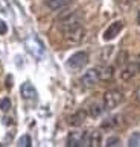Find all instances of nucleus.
<instances>
[{"instance_id":"nucleus-12","label":"nucleus","mask_w":140,"mask_h":147,"mask_svg":"<svg viewBox=\"0 0 140 147\" xmlns=\"http://www.w3.org/2000/svg\"><path fill=\"white\" fill-rule=\"evenodd\" d=\"M136 73H137V67L134 64H128L125 68L122 70V73H120V78H122V80H130V79H133L134 76H136Z\"/></svg>"},{"instance_id":"nucleus-13","label":"nucleus","mask_w":140,"mask_h":147,"mask_svg":"<svg viewBox=\"0 0 140 147\" xmlns=\"http://www.w3.org/2000/svg\"><path fill=\"white\" fill-rule=\"evenodd\" d=\"M88 146L91 147L102 146V134L99 130H93L91 134H88Z\"/></svg>"},{"instance_id":"nucleus-9","label":"nucleus","mask_w":140,"mask_h":147,"mask_svg":"<svg viewBox=\"0 0 140 147\" xmlns=\"http://www.w3.org/2000/svg\"><path fill=\"white\" fill-rule=\"evenodd\" d=\"M64 35H66L69 42L76 44V42L82 41V38H84V29H82V26H78V28H75V29H70L67 32H64Z\"/></svg>"},{"instance_id":"nucleus-17","label":"nucleus","mask_w":140,"mask_h":147,"mask_svg":"<svg viewBox=\"0 0 140 147\" xmlns=\"http://www.w3.org/2000/svg\"><path fill=\"white\" fill-rule=\"evenodd\" d=\"M17 146H20V147H29L31 146V137H29V135H23V137L18 140Z\"/></svg>"},{"instance_id":"nucleus-20","label":"nucleus","mask_w":140,"mask_h":147,"mask_svg":"<svg viewBox=\"0 0 140 147\" xmlns=\"http://www.w3.org/2000/svg\"><path fill=\"white\" fill-rule=\"evenodd\" d=\"M8 32V26L3 20H0V35H5Z\"/></svg>"},{"instance_id":"nucleus-5","label":"nucleus","mask_w":140,"mask_h":147,"mask_svg":"<svg viewBox=\"0 0 140 147\" xmlns=\"http://www.w3.org/2000/svg\"><path fill=\"white\" fill-rule=\"evenodd\" d=\"M69 147H81L88 146V134L87 132H70L67 137Z\"/></svg>"},{"instance_id":"nucleus-19","label":"nucleus","mask_w":140,"mask_h":147,"mask_svg":"<svg viewBox=\"0 0 140 147\" xmlns=\"http://www.w3.org/2000/svg\"><path fill=\"white\" fill-rule=\"evenodd\" d=\"M11 108V100L9 99H3L2 102H0V109H2L3 112H8Z\"/></svg>"},{"instance_id":"nucleus-23","label":"nucleus","mask_w":140,"mask_h":147,"mask_svg":"<svg viewBox=\"0 0 140 147\" xmlns=\"http://www.w3.org/2000/svg\"><path fill=\"white\" fill-rule=\"evenodd\" d=\"M137 23H139V26H140V11H139V14H137Z\"/></svg>"},{"instance_id":"nucleus-11","label":"nucleus","mask_w":140,"mask_h":147,"mask_svg":"<svg viewBox=\"0 0 140 147\" xmlns=\"http://www.w3.org/2000/svg\"><path fill=\"white\" fill-rule=\"evenodd\" d=\"M72 2H73V0H47L46 5H47V8H49V9L58 11V9H63V8L69 6Z\"/></svg>"},{"instance_id":"nucleus-21","label":"nucleus","mask_w":140,"mask_h":147,"mask_svg":"<svg viewBox=\"0 0 140 147\" xmlns=\"http://www.w3.org/2000/svg\"><path fill=\"white\" fill-rule=\"evenodd\" d=\"M134 99H136L137 103H140V85L136 88V91H134Z\"/></svg>"},{"instance_id":"nucleus-4","label":"nucleus","mask_w":140,"mask_h":147,"mask_svg":"<svg viewBox=\"0 0 140 147\" xmlns=\"http://www.w3.org/2000/svg\"><path fill=\"white\" fill-rule=\"evenodd\" d=\"M88 62V55L85 52H76L75 55H72L69 59H67V68L72 70V71H79V70H82L85 65Z\"/></svg>"},{"instance_id":"nucleus-7","label":"nucleus","mask_w":140,"mask_h":147,"mask_svg":"<svg viewBox=\"0 0 140 147\" xmlns=\"http://www.w3.org/2000/svg\"><path fill=\"white\" fill-rule=\"evenodd\" d=\"M20 92H21V97H23L24 100H28V102H35L37 97H38V92H37L35 86L31 82H24L23 85H21Z\"/></svg>"},{"instance_id":"nucleus-6","label":"nucleus","mask_w":140,"mask_h":147,"mask_svg":"<svg viewBox=\"0 0 140 147\" xmlns=\"http://www.w3.org/2000/svg\"><path fill=\"white\" fill-rule=\"evenodd\" d=\"M99 80L101 79H99L98 68H90L88 71H85V74L81 78V84H82L85 88H91V86H94Z\"/></svg>"},{"instance_id":"nucleus-14","label":"nucleus","mask_w":140,"mask_h":147,"mask_svg":"<svg viewBox=\"0 0 140 147\" xmlns=\"http://www.w3.org/2000/svg\"><path fill=\"white\" fill-rule=\"evenodd\" d=\"M84 120H85V111H78L76 114H73L72 117H70V124L72 126H75V127H78V126H81V124L84 123Z\"/></svg>"},{"instance_id":"nucleus-15","label":"nucleus","mask_w":140,"mask_h":147,"mask_svg":"<svg viewBox=\"0 0 140 147\" xmlns=\"http://www.w3.org/2000/svg\"><path fill=\"white\" fill-rule=\"evenodd\" d=\"M105 108H104V105H99V103H94V105H91L90 106V109H88V114L91 117H98V115H101L102 114V111H104Z\"/></svg>"},{"instance_id":"nucleus-18","label":"nucleus","mask_w":140,"mask_h":147,"mask_svg":"<svg viewBox=\"0 0 140 147\" xmlns=\"http://www.w3.org/2000/svg\"><path fill=\"white\" fill-rule=\"evenodd\" d=\"M108 147H114V146H120V138L119 137H110L108 140H107V144Z\"/></svg>"},{"instance_id":"nucleus-1","label":"nucleus","mask_w":140,"mask_h":147,"mask_svg":"<svg viewBox=\"0 0 140 147\" xmlns=\"http://www.w3.org/2000/svg\"><path fill=\"white\" fill-rule=\"evenodd\" d=\"M81 23H82V15H81V12H69L58 20V26H60V29L63 32H67L70 29L78 28V26H81Z\"/></svg>"},{"instance_id":"nucleus-2","label":"nucleus","mask_w":140,"mask_h":147,"mask_svg":"<svg viewBox=\"0 0 140 147\" xmlns=\"http://www.w3.org/2000/svg\"><path fill=\"white\" fill-rule=\"evenodd\" d=\"M122 102H123V92L117 88H111L104 94V108L107 111L117 108Z\"/></svg>"},{"instance_id":"nucleus-3","label":"nucleus","mask_w":140,"mask_h":147,"mask_svg":"<svg viewBox=\"0 0 140 147\" xmlns=\"http://www.w3.org/2000/svg\"><path fill=\"white\" fill-rule=\"evenodd\" d=\"M24 47H26V50L37 59H41L44 56V46H43V42L34 35H29L24 40Z\"/></svg>"},{"instance_id":"nucleus-16","label":"nucleus","mask_w":140,"mask_h":147,"mask_svg":"<svg viewBox=\"0 0 140 147\" xmlns=\"http://www.w3.org/2000/svg\"><path fill=\"white\" fill-rule=\"evenodd\" d=\"M128 146H130V147H137V146H140V132L131 134L130 140H128Z\"/></svg>"},{"instance_id":"nucleus-8","label":"nucleus","mask_w":140,"mask_h":147,"mask_svg":"<svg viewBox=\"0 0 140 147\" xmlns=\"http://www.w3.org/2000/svg\"><path fill=\"white\" fill-rule=\"evenodd\" d=\"M123 29V21H114L108 26V29L104 32V40L105 41H110V40H114V38L120 34V30Z\"/></svg>"},{"instance_id":"nucleus-10","label":"nucleus","mask_w":140,"mask_h":147,"mask_svg":"<svg viewBox=\"0 0 140 147\" xmlns=\"http://www.w3.org/2000/svg\"><path fill=\"white\" fill-rule=\"evenodd\" d=\"M98 71H99V79L104 80V82H108L114 76V68L111 65H104V67L98 68Z\"/></svg>"},{"instance_id":"nucleus-22","label":"nucleus","mask_w":140,"mask_h":147,"mask_svg":"<svg viewBox=\"0 0 140 147\" xmlns=\"http://www.w3.org/2000/svg\"><path fill=\"white\" fill-rule=\"evenodd\" d=\"M136 67H137V71L140 73V55H139V58H137V61H136Z\"/></svg>"}]
</instances>
